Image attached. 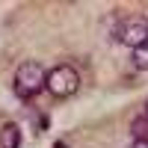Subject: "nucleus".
I'll use <instances>...</instances> for the list:
<instances>
[{
	"label": "nucleus",
	"mask_w": 148,
	"mask_h": 148,
	"mask_svg": "<svg viewBox=\"0 0 148 148\" xmlns=\"http://www.w3.org/2000/svg\"><path fill=\"white\" fill-rule=\"evenodd\" d=\"M15 95L18 98H36L42 89H47V71L36 62V59H27L15 68Z\"/></svg>",
	"instance_id": "1"
},
{
	"label": "nucleus",
	"mask_w": 148,
	"mask_h": 148,
	"mask_svg": "<svg viewBox=\"0 0 148 148\" xmlns=\"http://www.w3.org/2000/svg\"><path fill=\"white\" fill-rule=\"evenodd\" d=\"M113 39L121 42V45H127L130 51L139 47V45H145L148 42V18L145 15H125V18L116 24Z\"/></svg>",
	"instance_id": "2"
},
{
	"label": "nucleus",
	"mask_w": 148,
	"mask_h": 148,
	"mask_svg": "<svg viewBox=\"0 0 148 148\" xmlns=\"http://www.w3.org/2000/svg\"><path fill=\"white\" fill-rule=\"evenodd\" d=\"M80 89V71L62 62V65H56L47 71V92L56 95V98H71L74 92Z\"/></svg>",
	"instance_id": "3"
},
{
	"label": "nucleus",
	"mask_w": 148,
	"mask_h": 148,
	"mask_svg": "<svg viewBox=\"0 0 148 148\" xmlns=\"http://www.w3.org/2000/svg\"><path fill=\"white\" fill-rule=\"evenodd\" d=\"M0 148H21V130L15 121H6L0 127Z\"/></svg>",
	"instance_id": "4"
},
{
	"label": "nucleus",
	"mask_w": 148,
	"mask_h": 148,
	"mask_svg": "<svg viewBox=\"0 0 148 148\" xmlns=\"http://www.w3.org/2000/svg\"><path fill=\"white\" fill-rule=\"evenodd\" d=\"M130 136L133 139H148V116L145 113L130 121Z\"/></svg>",
	"instance_id": "5"
},
{
	"label": "nucleus",
	"mask_w": 148,
	"mask_h": 148,
	"mask_svg": "<svg viewBox=\"0 0 148 148\" xmlns=\"http://www.w3.org/2000/svg\"><path fill=\"white\" fill-rule=\"evenodd\" d=\"M130 62L133 65H136V68H148V42L145 45H139V47H133V51H130Z\"/></svg>",
	"instance_id": "6"
},
{
	"label": "nucleus",
	"mask_w": 148,
	"mask_h": 148,
	"mask_svg": "<svg viewBox=\"0 0 148 148\" xmlns=\"http://www.w3.org/2000/svg\"><path fill=\"white\" fill-rule=\"evenodd\" d=\"M127 148H148V139H133Z\"/></svg>",
	"instance_id": "7"
},
{
	"label": "nucleus",
	"mask_w": 148,
	"mask_h": 148,
	"mask_svg": "<svg viewBox=\"0 0 148 148\" xmlns=\"http://www.w3.org/2000/svg\"><path fill=\"white\" fill-rule=\"evenodd\" d=\"M56 148H68V145H62V142H59V145H56Z\"/></svg>",
	"instance_id": "8"
},
{
	"label": "nucleus",
	"mask_w": 148,
	"mask_h": 148,
	"mask_svg": "<svg viewBox=\"0 0 148 148\" xmlns=\"http://www.w3.org/2000/svg\"><path fill=\"white\" fill-rule=\"evenodd\" d=\"M145 116H148V101H145Z\"/></svg>",
	"instance_id": "9"
}]
</instances>
